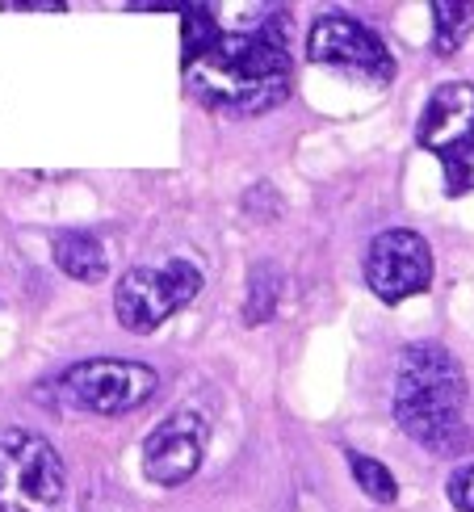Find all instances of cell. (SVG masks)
Wrapping results in <instances>:
<instances>
[{
  "label": "cell",
  "instance_id": "cell-8",
  "mask_svg": "<svg viewBox=\"0 0 474 512\" xmlns=\"http://www.w3.org/2000/svg\"><path fill=\"white\" fill-rule=\"evenodd\" d=\"M307 59L323 63V68H340L365 80H391L395 76V59L386 51V42L365 26V21L349 13H323L315 17V26L307 30Z\"/></svg>",
  "mask_w": 474,
  "mask_h": 512
},
{
  "label": "cell",
  "instance_id": "cell-10",
  "mask_svg": "<svg viewBox=\"0 0 474 512\" xmlns=\"http://www.w3.org/2000/svg\"><path fill=\"white\" fill-rule=\"evenodd\" d=\"M55 265L72 277V282H84V286H97L105 282V273H110V256H105V244L93 236V231H59L55 244Z\"/></svg>",
  "mask_w": 474,
  "mask_h": 512
},
{
  "label": "cell",
  "instance_id": "cell-9",
  "mask_svg": "<svg viewBox=\"0 0 474 512\" xmlns=\"http://www.w3.org/2000/svg\"><path fill=\"white\" fill-rule=\"evenodd\" d=\"M206 441H210V420L202 412H172L164 424H156L147 433L139 462H143V475L152 479L156 487H181L198 475V466L206 458Z\"/></svg>",
  "mask_w": 474,
  "mask_h": 512
},
{
  "label": "cell",
  "instance_id": "cell-16",
  "mask_svg": "<svg viewBox=\"0 0 474 512\" xmlns=\"http://www.w3.org/2000/svg\"><path fill=\"white\" fill-rule=\"evenodd\" d=\"M9 9H63V0H13V5Z\"/></svg>",
  "mask_w": 474,
  "mask_h": 512
},
{
  "label": "cell",
  "instance_id": "cell-14",
  "mask_svg": "<svg viewBox=\"0 0 474 512\" xmlns=\"http://www.w3.org/2000/svg\"><path fill=\"white\" fill-rule=\"evenodd\" d=\"M181 13V59H189L219 38V26H214V9L206 5H181Z\"/></svg>",
  "mask_w": 474,
  "mask_h": 512
},
{
  "label": "cell",
  "instance_id": "cell-3",
  "mask_svg": "<svg viewBox=\"0 0 474 512\" xmlns=\"http://www.w3.org/2000/svg\"><path fill=\"white\" fill-rule=\"evenodd\" d=\"M51 391L59 395L63 408L93 412V416H122L139 412L143 403H152L160 391V374L143 361H122V357H89L68 366Z\"/></svg>",
  "mask_w": 474,
  "mask_h": 512
},
{
  "label": "cell",
  "instance_id": "cell-12",
  "mask_svg": "<svg viewBox=\"0 0 474 512\" xmlns=\"http://www.w3.org/2000/svg\"><path fill=\"white\" fill-rule=\"evenodd\" d=\"M277 298H282V269L256 265L248 273V290H244V319L248 324H265V319H273Z\"/></svg>",
  "mask_w": 474,
  "mask_h": 512
},
{
  "label": "cell",
  "instance_id": "cell-5",
  "mask_svg": "<svg viewBox=\"0 0 474 512\" xmlns=\"http://www.w3.org/2000/svg\"><path fill=\"white\" fill-rule=\"evenodd\" d=\"M198 290H202V269L185 261V256H172L164 265H139L118 277L114 315L126 332L147 336L181 307H189L198 298Z\"/></svg>",
  "mask_w": 474,
  "mask_h": 512
},
{
  "label": "cell",
  "instance_id": "cell-7",
  "mask_svg": "<svg viewBox=\"0 0 474 512\" xmlns=\"http://www.w3.org/2000/svg\"><path fill=\"white\" fill-rule=\"evenodd\" d=\"M365 286L386 307L424 294L433 286V248H428V240L412 227L378 231L370 252H365Z\"/></svg>",
  "mask_w": 474,
  "mask_h": 512
},
{
  "label": "cell",
  "instance_id": "cell-2",
  "mask_svg": "<svg viewBox=\"0 0 474 512\" xmlns=\"http://www.w3.org/2000/svg\"><path fill=\"white\" fill-rule=\"evenodd\" d=\"M466 370L445 345H407L395 370L399 429L433 454H458L466 445Z\"/></svg>",
  "mask_w": 474,
  "mask_h": 512
},
{
  "label": "cell",
  "instance_id": "cell-13",
  "mask_svg": "<svg viewBox=\"0 0 474 512\" xmlns=\"http://www.w3.org/2000/svg\"><path fill=\"white\" fill-rule=\"evenodd\" d=\"M349 471H353L357 487H361V492L370 496V500H378V504H395V496H399V483H395V475L386 471V466H382L378 458L349 450Z\"/></svg>",
  "mask_w": 474,
  "mask_h": 512
},
{
  "label": "cell",
  "instance_id": "cell-11",
  "mask_svg": "<svg viewBox=\"0 0 474 512\" xmlns=\"http://www.w3.org/2000/svg\"><path fill=\"white\" fill-rule=\"evenodd\" d=\"M470 30H474L470 0H437L433 5V51L437 55H454Z\"/></svg>",
  "mask_w": 474,
  "mask_h": 512
},
{
  "label": "cell",
  "instance_id": "cell-4",
  "mask_svg": "<svg viewBox=\"0 0 474 512\" xmlns=\"http://www.w3.org/2000/svg\"><path fill=\"white\" fill-rule=\"evenodd\" d=\"M68 471L55 445L30 429L0 433V512H55Z\"/></svg>",
  "mask_w": 474,
  "mask_h": 512
},
{
  "label": "cell",
  "instance_id": "cell-1",
  "mask_svg": "<svg viewBox=\"0 0 474 512\" xmlns=\"http://www.w3.org/2000/svg\"><path fill=\"white\" fill-rule=\"evenodd\" d=\"M181 68H185V89L206 110H219L231 118L277 110L294 84L290 51L277 47L261 30L219 34L198 55L181 59Z\"/></svg>",
  "mask_w": 474,
  "mask_h": 512
},
{
  "label": "cell",
  "instance_id": "cell-6",
  "mask_svg": "<svg viewBox=\"0 0 474 512\" xmlns=\"http://www.w3.org/2000/svg\"><path fill=\"white\" fill-rule=\"evenodd\" d=\"M416 139L424 152H433L445 168L449 194H470L474 189V84L449 80L428 97L416 122Z\"/></svg>",
  "mask_w": 474,
  "mask_h": 512
},
{
  "label": "cell",
  "instance_id": "cell-15",
  "mask_svg": "<svg viewBox=\"0 0 474 512\" xmlns=\"http://www.w3.org/2000/svg\"><path fill=\"white\" fill-rule=\"evenodd\" d=\"M445 492H449V504H454L458 512H474V462L458 466V471L449 475Z\"/></svg>",
  "mask_w": 474,
  "mask_h": 512
}]
</instances>
